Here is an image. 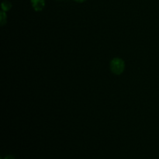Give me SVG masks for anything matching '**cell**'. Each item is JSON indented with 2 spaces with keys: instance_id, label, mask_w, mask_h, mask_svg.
Masks as SVG:
<instances>
[{
  "instance_id": "6da1fadb",
  "label": "cell",
  "mask_w": 159,
  "mask_h": 159,
  "mask_svg": "<svg viewBox=\"0 0 159 159\" xmlns=\"http://www.w3.org/2000/svg\"><path fill=\"white\" fill-rule=\"evenodd\" d=\"M110 70L114 75H119L124 72L125 69V63L124 60L120 57H115L110 61Z\"/></svg>"
},
{
  "instance_id": "7a4b0ae2",
  "label": "cell",
  "mask_w": 159,
  "mask_h": 159,
  "mask_svg": "<svg viewBox=\"0 0 159 159\" xmlns=\"http://www.w3.org/2000/svg\"><path fill=\"white\" fill-rule=\"evenodd\" d=\"M32 3V6L34 9L37 12L43 10V9L45 6V1L44 0H30Z\"/></svg>"
},
{
  "instance_id": "3957f363",
  "label": "cell",
  "mask_w": 159,
  "mask_h": 159,
  "mask_svg": "<svg viewBox=\"0 0 159 159\" xmlns=\"http://www.w3.org/2000/svg\"><path fill=\"white\" fill-rule=\"evenodd\" d=\"M11 7H12V4L9 1H4L2 3V9L5 12H7L8 10H9Z\"/></svg>"
},
{
  "instance_id": "277c9868",
  "label": "cell",
  "mask_w": 159,
  "mask_h": 159,
  "mask_svg": "<svg viewBox=\"0 0 159 159\" xmlns=\"http://www.w3.org/2000/svg\"><path fill=\"white\" fill-rule=\"evenodd\" d=\"M0 16H1V18H0V20H1V25L3 26L5 23H6V14L5 13V11H2L1 14H0Z\"/></svg>"
},
{
  "instance_id": "5b68a950",
  "label": "cell",
  "mask_w": 159,
  "mask_h": 159,
  "mask_svg": "<svg viewBox=\"0 0 159 159\" xmlns=\"http://www.w3.org/2000/svg\"><path fill=\"white\" fill-rule=\"evenodd\" d=\"M4 159H15V158H14L12 156H11V155H9V156H6Z\"/></svg>"
},
{
  "instance_id": "8992f818",
  "label": "cell",
  "mask_w": 159,
  "mask_h": 159,
  "mask_svg": "<svg viewBox=\"0 0 159 159\" xmlns=\"http://www.w3.org/2000/svg\"><path fill=\"white\" fill-rule=\"evenodd\" d=\"M75 2H85L86 0H75Z\"/></svg>"
}]
</instances>
